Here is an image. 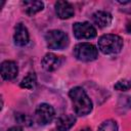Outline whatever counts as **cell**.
I'll list each match as a JSON object with an SVG mask.
<instances>
[{
    "label": "cell",
    "instance_id": "6da1fadb",
    "mask_svg": "<svg viewBox=\"0 0 131 131\" xmlns=\"http://www.w3.org/2000/svg\"><path fill=\"white\" fill-rule=\"evenodd\" d=\"M69 96L72 100L73 108L78 116H86L92 111V101L82 87L72 88Z\"/></svg>",
    "mask_w": 131,
    "mask_h": 131
},
{
    "label": "cell",
    "instance_id": "7a4b0ae2",
    "mask_svg": "<svg viewBox=\"0 0 131 131\" xmlns=\"http://www.w3.org/2000/svg\"><path fill=\"white\" fill-rule=\"evenodd\" d=\"M123 39L115 34L102 35L98 39V49L104 54H116L121 51Z\"/></svg>",
    "mask_w": 131,
    "mask_h": 131
},
{
    "label": "cell",
    "instance_id": "3957f363",
    "mask_svg": "<svg viewBox=\"0 0 131 131\" xmlns=\"http://www.w3.org/2000/svg\"><path fill=\"white\" fill-rule=\"evenodd\" d=\"M46 44L49 49L61 50L69 45V36L60 30L48 31L45 35Z\"/></svg>",
    "mask_w": 131,
    "mask_h": 131
},
{
    "label": "cell",
    "instance_id": "277c9868",
    "mask_svg": "<svg viewBox=\"0 0 131 131\" xmlns=\"http://www.w3.org/2000/svg\"><path fill=\"white\" fill-rule=\"evenodd\" d=\"M74 55L81 61H92L96 59L98 51L96 47L90 43H79L74 47Z\"/></svg>",
    "mask_w": 131,
    "mask_h": 131
},
{
    "label": "cell",
    "instance_id": "5b68a950",
    "mask_svg": "<svg viewBox=\"0 0 131 131\" xmlns=\"http://www.w3.org/2000/svg\"><path fill=\"white\" fill-rule=\"evenodd\" d=\"M73 32L77 39H92L96 36L95 28L88 21L75 23L73 25Z\"/></svg>",
    "mask_w": 131,
    "mask_h": 131
},
{
    "label": "cell",
    "instance_id": "8992f818",
    "mask_svg": "<svg viewBox=\"0 0 131 131\" xmlns=\"http://www.w3.org/2000/svg\"><path fill=\"white\" fill-rule=\"evenodd\" d=\"M35 118L40 125H47L54 118V108L48 103H40L35 111Z\"/></svg>",
    "mask_w": 131,
    "mask_h": 131
},
{
    "label": "cell",
    "instance_id": "52a82bcc",
    "mask_svg": "<svg viewBox=\"0 0 131 131\" xmlns=\"http://www.w3.org/2000/svg\"><path fill=\"white\" fill-rule=\"evenodd\" d=\"M41 64L43 67V69L47 72H53L55 70H57L60 64H61V58L59 56H57L54 53H46L44 55V57L41 60Z\"/></svg>",
    "mask_w": 131,
    "mask_h": 131
},
{
    "label": "cell",
    "instance_id": "ba28073f",
    "mask_svg": "<svg viewBox=\"0 0 131 131\" xmlns=\"http://www.w3.org/2000/svg\"><path fill=\"white\" fill-rule=\"evenodd\" d=\"M18 73L17 64L12 60H4L1 63V76L4 80L10 81L16 78Z\"/></svg>",
    "mask_w": 131,
    "mask_h": 131
},
{
    "label": "cell",
    "instance_id": "9c48e42d",
    "mask_svg": "<svg viewBox=\"0 0 131 131\" xmlns=\"http://www.w3.org/2000/svg\"><path fill=\"white\" fill-rule=\"evenodd\" d=\"M55 13L56 15L61 18V19H67V18H70L74 15L75 13V10H74V7L72 6V4H70L69 2L67 1H57L55 2Z\"/></svg>",
    "mask_w": 131,
    "mask_h": 131
},
{
    "label": "cell",
    "instance_id": "30bf717a",
    "mask_svg": "<svg viewBox=\"0 0 131 131\" xmlns=\"http://www.w3.org/2000/svg\"><path fill=\"white\" fill-rule=\"evenodd\" d=\"M29 32L28 29L23 24H17L14 29L13 41L16 46H25L29 42Z\"/></svg>",
    "mask_w": 131,
    "mask_h": 131
},
{
    "label": "cell",
    "instance_id": "8fae6325",
    "mask_svg": "<svg viewBox=\"0 0 131 131\" xmlns=\"http://www.w3.org/2000/svg\"><path fill=\"white\" fill-rule=\"evenodd\" d=\"M92 19L99 28H105L112 23V14L103 10H98L92 14Z\"/></svg>",
    "mask_w": 131,
    "mask_h": 131
},
{
    "label": "cell",
    "instance_id": "7c38bea8",
    "mask_svg": "<svg viewBox=\"0 0 131 131\" xmlns=\"http://www.w3.org/2000/svg\"><path fill=\"white\" fill-rule=\"evenodd\" d=\"M76 123V117L74 115H61L56 120L57 131H68Z\"/></svg>",
    "mask_w": 131,
    "mask_h": 131
},
{
    "label": "cell",
    "instance_id": "4fadbf2b",
    "mask_svg": "<svg viewBox=\"0 0 131 131\" xmlns=\"http://www.w3.org/2000/svg\"><path fill=\"white\" fill-rule=\"evenodd\" d=\"M25 7V11L28 15H34L41 11L44 7V3L41 1H23L21 3Z\"/></svg>",
    "mask_w": 131,
    "mask_h": 131
},
{
    "label": "cell",
    "instance_id": "5bb4252c",
    "mask_svg": "<svg viewBox=\"0 0 131 131\" xmlns=\"http://www.w3.org/2000/svg\"><path fill=\"white\" fill-rule=\"evenodd\" d=\"M37 84V78H36V75L35 73H29L20 82L19 86L21 88H25V89H34L35 86Z\"/></svg>",
    "mask_w": 131,
    "mask_h": 131
},
{
    "label": "cell",
    "instance_id": "9a60e30c",
    "mask_svg": "<svg viewBox=\"0 0 131 131\" xmlns=\"http://www.w3.org/2000/svg\"><path fill=\"white\" fill-rule=\"evenodd\" d=\"M98 131H118V125L114 120H106L100 124Z\"/></svg>",
    "mask_w": 131,
    "mask_h": 131
},
{
    "label": "cell",
    "instance_id": "2e32d148",
    "mask_svg": "<svg viewBox=\"0 0 131 131\" xmlns=\"http://www.w3.org/2000/svg\"><path fill=\"white\" fill-rule=\"evenodd\" d=\"M15 120L19 124H23V125H26V126H31L32 125L31 118L28 115H25V114H19V113L15 114Z\"/></svg>",
    "mask_w": 131,
    "mask_h": 131
},
{
    "label": "cell",
    "instance_id": "e0dca14e",
    "mask_svg": "<svg viewBox=\"0 0 131 131\" xmlns=\"http://www.w3.org/2000/svg\"><path fill=\"white\" fill-rule=\"evenodd\" d=\"M115 89L119 91H126L131 88V81L128 80H121L115 84Z\"/></svg>",
    "mask_w": 131,
    "mask_h": 131
},
{
    "label": "cell",
    "instance_id": "ac0fdd59",
    "mask_svg": "<svg viewBox=\"0 0 131 131\" xmlns=\"http://www.w3.org/2000/svg\"><path fill=\"white\" fill-rule=\"evenodd\" d=\"M7 131H23L21 127H18V126H13L11 128H9Z\"/></svg>",
    "mask_w": 131,
    "mask_h": 131
},
{
    "label": "cell",
    "instance_id": "d6986e66",
    "mask_svg": "<svg viewBox=\"0 0 131 131\" xmlns=\"http://www.w3.org/2000/svg\"><path fill=\"white\" fill-rule=\"evenodd\" d=\"M126 30H127L128 33H131V21H129V23L127 24V26H126Z\"/></svg>",
    "mask_w": 131,
    "mask_h": 131
},
{
    "label": "cell",
    "instance_id": "ffe728a7",
    "mask_svg": "<svg viewBox=\"0 0 131 131\" xmlns=\"http://www.w3.org/2000/svg\"><path fill=\"white\" fill-rule=\"evenodd\" d=\"M80 131H91V129H90L89 127H85V128H83V129H81Z\"/></svg>",
    "mask_w": 131,
    "mask_h": 131
}]
</instances>
